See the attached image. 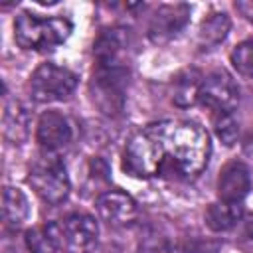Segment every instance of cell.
<instances>
[{
  "label": "cell",
  "instance_id": "9c48e42d",
  "mask_svg": "<svg viewBox=\"0 0 253 253\" xmlns=\"http://www.w3.org/2000/svg\"><path fill=\"white\" fill-rule=\"evenodd\" d=\"M97 213L105 223L121 227L136 217V204L128 194L121 190H109L97 198Z\"/></svg>",
  "mask_w": 253,
  "mask_h": 253
},
{
  "label": "cell",
  "instance_id": "30bf717a",
  "mask_svg": "<svg viewBox=\"0 0 253 253\" xmlns=\"http://www.w3.org/2000/svg\"><path fill=\"white\" fill-rule=\"evenodd\" d=\"M249 190H251L249 168L239 160L225 164L219 174V180H217L219 200L231 202V204H241V200L249 194Z\"/></svg>",
  "mask_w": 253,
  "mask_h": 253
},
{
  "label": "cell",
  "instance_id": "e0dca14e",
  "mask_svg": "<svg viewBox=\"0 0 253 253\" xmlns=\"http://www.w3.org/2000/svg\"><path fill=\"white\" fill-rule=\"evenodd\" d=\"M243 217V208L241 204H231V202H217L211 204L206 211V221L208 227L213 231H227L237 221Z\"/></svg>",
  "mask_w": 253,
  "mask_h": 253
},
{
  "label": "cell",
  "instance_id": "5bb4252c",
  "mask_svg": "<svg viewBox=\"0 0 253 253\" xmlns=\"http://www.w3.org/2000/svg\"><path fill=\"white\" fill-rule=\"evenodd\" d=\"M2 217H4L6 225H10V227H20V225H24V221H28L30 202L22 190L10 188V186L4 188V192H2Z\"/></svg>",
  "mask_w": 253,
  "mask_h": 253
},
{
  "label": "cell",
  "instance_id": "44dd1931",
  "mask_svg": "<svg viewBox=\"0 0 253 253\" xmlns=\"http://www.w3.org/2000/svg\"><path fill=\"white\" fill-rule=\"evenodd\" d=\"M217 245L204 241H182L172 247V253H215Z\"/></svg>",
  "mask_w": 253,
  "mask_h": 253
},
{
  "label": "cell",
  "instance_id": "2e32d148",
  "mask_svg": "<svg viewBox=\"0 0 253 253\" xmlns=\"http://www.w3.org/2000/svg\"><path fill=\"white\" fill-rule=\"evenodd\" d=\"M26 245L30 253H59L63 249L59 223H49L43 227L30 229L26 233Z\"/></svg>",
  "mask_w": 253,
  "mask_h": 253
},
{
  "label": "cell",
  "instance_id": "cb8c5ba5",
  "mask_svg": "<svg viewBox=\"0 0 253 253\" xmlns=\"http://www.w3.org/2000/svg\"><path fill=\"white\" fill-rule=\"evenodd\" d=\"M247 235L253 239V217H249V221H247Z\"/></svg>",
  "mask_w": 253,
  "mask_h": 253
},
{
  "label": "cell",
  "instance_id": "5b68a950",
  "mask_svg": "<svg viewBox=\"0 0 253 253\" xmlns=\"http://www.w3.org/2000/svg\"><path fill=\"white\" fill-rule=\"evenodd\" d=\"M125 65H97L91 93L95 105L105 115H119L125 107Z\"/></svg>",
  "mask_w": 253,
  "mask_h": 253
},
{
  "label": "cell",
  "instance_id": "ffe728a7",
  "mask_svg": "<svg viewBox=\"0 0 253 253\" xmlns=\"http://www.w3.org/2000/svg\"><path fill=\"white\" fill-rule=\"evenodd\" d=\"M213 126H215V134L217 138L231 146L235 140H237V134H239V125L235 121V117L231 113H217L215 119H213Z\"/></svg>",
  "mask_w": 253,
  "mask_h": 253
},
{
  "label": "cell",
  "instance_id": "ac0fdd59",
  "mask_svg": "<svg viewBox=\"0 0 253 253\" xmlns=\"http://www.w3.org/2000/svg\"><path fill=\"white\" fill-rule=\"evenodd\" d=\"M204 77L196 71V69H188L184 73H180L174 81V89H172V99L178 107H190L198 101L200 97V87H202Z\"/></svg>",
  "mask_w": 253,
  "mask_h": 253
},
{
  "label": "cell",
  "instance_id": "603a6c76",
  "mask_svg": "<svg viewBox=\"0 0 253 253\" xmlns=\"http://www.w3.org/2000/svg\"><path fill=\"white\" fill-rule=\"evenodd\" d=\"M245 152L249 154V156H253V130L247 134V138H245Z\"/></svg>",
  "mask_w": 253,
  "mask_h": 253
},
{
  "label": "cell",
  "instance_id": "9a60e30c",
  "mask_svg": "<svg viewBox=\"0 0 253 253\" xmlns=\"http://www.w3.org/2000/svg\"><path fill=\"white\" fill-rule=\"evenodd\" d=\"M231 28V22H229V16L225 12H213L210 14L202 26H200V32H198V43L202 49H211L215 45H219L227 32Z\"/></svg>",
  "mask_w": 253,
  "mask_h": 253
},
{
  "label": "cell",
  "instance_id": "6da1fadb",
  "mask_svg": "<svg viewBox=\"0 0 253 253\" xmlns=\"http://www.w3.org/2000/svg\"><path fill=\"white\" fill-rule=\"evenodd\" d=\"M210 152V136L198 123L160 121L128 140L123 168L136 178H194L208 166Z\"/></svg>",
  "mask_w": 253,
  "mask_h": 253
},
{
  "label": "cell",
  "instance_id": "4fadbf2b",
  "mask_svg": "<svg viewBox=\"0 0 253 253\" xmlns=\"http://www.w3.org/2000/svg\"><path fill=\"white\" fill-rule=\"evenodd\" d=\"M126 32L121 28H111L101 32V36L95 42V57L99 65H123L121 55L126 47Z\"/></svg>",
  "mask_w": 253,
  "mask_h": 253
},
{
  "label": "cell",
  "instance_id": "d6986e66",
  "mask_svg": "<svg viewBox=\"0 0 253 253\" xmlns=\"http://www.w3.org/2000/svg\"><path fill=\"white\" fill-rule=\"evenodd\" d=\"M231 63L241 77L253 79V40L241 42L231 51Z\"/></svg>",
  "mask_w": 253,
  "mask_h": 253
},
{
  "label": "cell",
  "instance_id": "8992f818",
  "mask_svg": "<svg viewBox=\"0 0 253 253\" xmlns=\"http://www.w3.org/2000/svg\"><path fill=\"white\" fill-rule=\"evenodd\" d=\"M63 249L69 253H91L97 247L99 225L89 213H71L59 223Z\"/></svg>",
  "mask_w": 253,
  "mask_h": 253
},
{
  "label": "cell",
  "instance_id": "8fae6325",
  "mask_svg": "<svg viewBox=\"0 0 253 253\" xmlns=\"http://www.w3.org/2000/svg\"><path fill=\"white\" fill-rule=\"evenodd\" d=\"M36 138L45 152H53L71 140V126L61 113L45 111L38 121Z\"/></svg>",
  "mask_w": 253,
  "mask_h": 253
},
{
  "label": "cell",
  "instance_id": "277c9868",
  "mask_svg": "<svg viewBox=\"0 0 253 253\" xmlns=\"http://www.w3.org/2000/svg\"><path fill=\"white\" fill-rule=\"evenodd\" d=\"M77 87V75L61 65L43 63L30 79V93L38 103H51L67 99Z\"/></svg>",
  "mask_w": 253,
  "mask_h": 253
},
{
  "label": "cell",
  "instance_id": "3957f363",
  "mask_svg": "<svg viewBox=\"0 0 253 253\" xmlns=\"http://www.w3.org/2000/svg\"><path fill=\"white\" fill-rule=\"evenodd\" d=\"M28 182L43 202L53 206L61 204L69 196V188H71L63 162L51 152H43L34 160Z\"/></svg>",
  "mask_w": 253,
  "mask_h": 253
},
{
  "label": "cell",
  "instance_id": "ba28073f",
  "mask_svg": "<svg viewBox=\"0 0 253 253\" xmlns=\"http://www.w3.org/2000/svg\"><path fill=\"white\" fill-rule=\"evenodd\" d=\"M190 20V6L186 4H166L156 10L150 20L148 36L154 43H164L176 38Z\"/></svg>",
  "mask_w": 253,
  "mask_h": 253
},
{
  "label": "cell",
  "instance_id": "7c38bea8",
  "mask_svg": "<svg viewBox=\"0 0 253 253\" xmlns=\"http://www.w3.org/2000/svg\"><path fill=\"white\" fill-rule=\"evenodd\" d=\"M30 113L20 101H10L2 113V132L12 144H22L30 136Z\"/></svg>",
  "mask_w": 253,
  "mask_h": 253
},
{
  "label": "cell",
  "instance_id": "52a82bcc",
  "mask_svg": "<svg viewBox=\"0 0 253 253\" xmlns=\"http://www.w3.org/2000/svg\"><path fill=\"white\" fill-rule=\"evenodd\" d=\"M198 101H202L208 109L215 113H231L239 101V91L227 73L213 71L204 77Z\"/></svg>",
  "mask_w": 253,
  "mask_h": 253
},
{
  "label": "cell",
  "instance_id": "7a4b0ae2",
  "mask_svg": "<svg viewBox=\"0 0 253 253\" xmlns=\"http://www.w3.org/2000/svg\"><path fill=\"white\" fill-rule=\"evenodd\" d=\"M71 34V22L65 18H40L22 12L14 22L16 43L24 49H53L63 43Z\"/></svg>",
  "mask_w": 253,
  "mask_h": 253
},
{
  "label": "cell",
  "instance_id": "7402d4cb",
  "mask_svg": "<svg viewBox=\"0 0 253 253\" xmlns=\"http://www.w3.org/2000/svg\"><path fill=\"white\" fill-rule=\"evenodd\" d=\"M235 8L241 12V16L253 24V0H241V2H235Z\"/></svg>",
  "mask_w": 253,
  "mask_h": 253
}]
</instances>
